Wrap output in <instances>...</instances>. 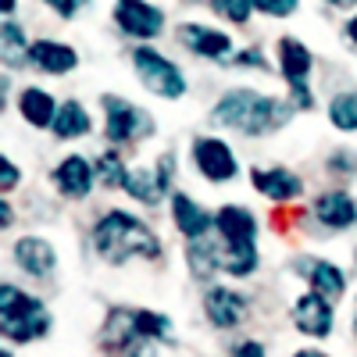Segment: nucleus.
I'll use <instances>...</instances> for the list:
<instances>
[{"instance_id": "1", "label": "nucleus", "mask_w": 357, "mask_h": 357, "mask_svg": "<svg viewBox=\"0 0 357 357\" xmlns=\"http://www.w3.org/2000/svg\"><path fill=\"white\" fill-rule=\"evenodd\" d=\"M293 111L296 107L279 97L257 93L250 86H236V89H225L222 100L211 107V122L218 129H232L240 136L257 139V136H272V132L286 129Z\"/></svg>"}, {"instance_id": "2", "label": "nucleus", "mask_w": 357, "mask_h": 357, "mask_svg": "<svg viewBox=\"0 0 357 357\" xmlns=\"http://www.w3.org/2000/svg\"><path fill=\"white\" fill-rule=\"evenodd\" d=\"M89 243H93V254L100 261H107L111 268H122L129 261H158L161 257L158 232L143 218H136L129 211H118V207L93 222Z\"/></svg>"}, {"instance_id": "3", "label": "nucleus", "mask_w": 357, "mask_h": 357, "mask_svg": "<svg viewBox=\"0 0 357 357\" xmlns=\"http://www.w3.org/2000/svg\"><path fill=\"white\" fill-rule=\"evenodd\" d=\"M50 325H54V314L40 296L25 293L15 282L0 286V333H4V340L36 343L50 333Z\"/></svg>"}, {"instance_id": "4", "label": "nucleus", "mask_w": 357, "mask_h": 357, "mask_svg": "<svg viewBox=\"0 0 357 357\" xmlns=\"http://www.w3.org/2000/svg\"><path fill=\"white\" fill-rule=\"evenodd\" d=\"M132 72H136V79H139V86L146 89V93H154L161 100H183L186 89H190L183 68H178L172 57H165L161 50L146 47V43L132 50Z\"/></svg>"}, {"instance_id": "5", "label": "nucleus", "mask_w": 357, "mask_h": 357, "mask_svg": "<svg viewBox=\"0 0 357 357\" xmlns=\"http://www.w3.org/2000/svg\"><path fill=\"white\" fill-rule=\"evenodd\" d=\"M279 72L289 86V100L296 111H311L314 107V93H311V72H314V54L307 50V43H301L296 36H282L279 40Z\"/></svg>"}, {"instance_id": "6", "label": "nucleus", "mask_w": 357, "mask_h": 357, "mask_svg": "<svg viewBox=\"0 0 357 357\" xmlns=\"http://www.w3.org/2000/svg\"><path fill=\"white\" fill-rule=\"evenodd\" d=\"M100 104H104V136L111 146H132L154 132V118L143 107L114 97V93L100 97Z\"/></svg>"}, {"instance_id": "7", "label": "nucleus", "mask_w": 357, "mask_h": 357, "mask_svg": "<svg viewBox=\"0 0 357 357\" xmlns=\"http://www.w3.org/2000/svg\"><path fill=\"white\" fill-rule=\"evenodd\" d=\"M190 158H193L197 172L207 178V183H215V186L232 183V178L240 175V161H236L232 146L225 139H218V136H197L193 146H190Z\"/></svg>"}, {"instance_id": "8", "label": "nucleus", "mask_w": 357, "mask_h": 357, "mask_svg": "<svg viewBox=\"0 0 357 357\" xmlns=\"http://www.w3.org/2000/svg\"><path fill=\"white\" fill-rule=\"evenodd\" d=\"M289 318H293V329L307 336V340H329L333 329H336V307L333 301H325V296H318L314 289L301 293L289 307Z\"/></svg>"}, {"instance_id": "9", "label": "nucleus", "mask_w": 357, "mask_h": 357, "mask_svg": "<svg viewBox=\"0 0 357 357\" xmlns=\"http://www.w3.org/2000/svg\"><path fill=\"white\" fill-rule=\"evenodd\" d=\"M111 18L118 25V33H126L132 40H158L165 33V11L146 4V0H114Z\"/></svg>"}, {"instance_id": "10", "label": "nucleus", "mask_w": 357, "mask_h": 357, "mask_svg": "<svg viewBox=\"0 0 357 357\" xmlns=\"http://www.w3.org/2000/svg\"><path fill=\"white\" fill-rule=\"evenodd\" d=\"M175 36H178V43H183L190 54H197V57H204V61H225L229 65V57L236 54L232 47V36L229 33H222V29H215V25H200V22H183L175 29Z\"/></svg>"}, {"instance_id": "11", "label": "nucleus", "mask_w": 357, "mask_h": 357, "mask_svg": "<svg viewBox=\"0 0 357 357\" xmlns=\"http://www.w3.org/2000/svg\"><path fill=\"white\" fill-rule=\"evenodd\" d=\"M204 318L215 325V329L229 333L247 318V296L232 286H207L204 289Z\"/></svg>"}, {"instance_id": "12", "label": "nucleus", "mask_w": 357, "mask_h": 357, "mask_svg": "<svg viewBox=\"0 0 357 357\" xmlns=\"http://www.w3.org/2000/svg\"><path fill=\"white\" fill-rule=\"evenodd\" d=\"M11 261L29 279H50L57 272V250L43 236H22L11 247Z\"/></svg>"}, {"instance_id": "13", "label": "nucleus", "mask_w": 357, "mask_h": 357, "mask_svg": "<svg viewBox=\"0 0 357 357\" xmlns=\"http://www.w3.org/2000/svg\"><path fill=\"white\" fill-rule=\"evenodd\" d=\"M54 186H57V193H61L65 200H86L89 193H93V186H97L93 161L82 158V154L61 158L57 168H54Z\"/></svg>"}, {"instance_id": "14", "label": "nucleus", "mask_w": 357, "mask_h": 357, "mask_svg": "<svg viewBox=\"0 0 357 357\" xmlns=\"http://www.w3.org/2000/svg\"><path fill=\"white\" fill-rule=\"evenodd\" d=\"M250 186L272 204H293L304 197V178L275 165V168H250Z\"/></svg>"}, {"instance_id": "15", "label": "nucleus", "mask_w": 357, "mask_h": 357, "mask_svg": "<svg viewBox=\"0 0 357 357\" xmlns=\"http://www.w3.org/2000/svg\"><path fill=\"white\" fill-rule=\"evenodd\" d=\"M172 225L178 229V236L186 243H193V240H204V236L215 232V211H204L190 193L175 190L172 193Z\"/></svg>"}, {"instance_id": "16", "label": "nucleus", "mask_w": 357, "mask_h": 357, "mask_svg": "<svg viewBox=\"0 0 357 357\" xmlns=\"http://www.w3.org/2000/svg\"><path fill=\"white\" fill-rule=\"evenodd\" d=\"M311 215L321 229H333V232H347L357 225V200L347 190H325L314 197L311 204Z\"/></svg>"}, {"instance_id": "17", "label": "nucleus", "mask_w": 357, "mask_h": 357, "mask_svg": "<svg viewBox=\"0 0 357 357\" xmlns=\"http://www.w3.org/2000/svg\"><path fill=\"white\" fill-rule=\"evenodd\" d=\"M296 275H304L307 286L325 296V301H343L347 293V272L336 264V261H325V257H301L296 261Z\"/></svg>"}, {"instance_id": "18", "label": "nucleus", "mask_w": 357, "mask_h": 357, "mask_svg": "<svg viewBox=\"0 0 357 357\" xmlns=\"http://www.w3.org/2000/svg\"><path fill=\"white\" fill-rule=\"evenodd\" d=\"M25 57H29V65L43 75H68V72L79 68V50L61 43V40H36Z\"/></svg>"}, {"instance_id": "19", "label": "nucleus", "mask_w": 357, "mask_h": 357, "mask_svg": "<svg viewBox=\"0 0 357 357\" xmlns=\"http://www.w3.org/2000/svg\"><path fill=\"white\" fill-rule=\"evenodd\" d=\"M215 232L229 243L240 240H257V215L243 204H222L215 211Z\"/></svg>"}, {"instance_id": "20", "label": "nucleus", "mask_w": 357, "mask_h": 357, "mask_svg": "<svg viewBox=\"0 0 357 357\" xmlns=\"http://www.w3.org/2000/svg\"><path fill=\"white\" fill-rule=\"evenodd\" d=\"M222 240V236H218ZM218 261H222V275H232V279H250L257 272V243L254 240H240V243H229L222 240L218 243Z\"/></svg>"}, {"instance_id": "21", "label": "nucleus", "mask_w": 357, "mask_h": 357, "mask_svg": "<svg viewBox=\"0 0 357 357\" xmlns=\"http://www.w3.org/2000/svg\"><path fill=\"white\" fill-rule=\"evenodd\" d=\"M57 107H61V104H57L43 86H25L18 93V114L33 129H50L54 118H57Z\"/></svg>"}, {"instance_id": "22", "label": "nucleus", "mask_w": 357, "mask_h": 357, "mask_svg": "<svg viewBox=\"0 0 357 357\" xmlns=\"http://www.w3.org/2000/svg\"><path fill=\"white\" fill-rule=\"evenodd\" d=\"M218 232L215 236H204V240L186 243V264L197 282H211L215 275H222V261H218Z\"/></svg>"}, {"instance_id": "23", "label": "nucleus", "mask_w": 357, "mask_h": 357, "mask_svg": "<svg viewBox=\"0 0 357 357\" xmlns=\"http://www.w3.org/2000/svg\"><path fill=\"white\" fill-rule=\"evenodd\" d=\"M50 132L57 139H82V136L93 132V118H89V111L82 107V100H65L61 107H57V118H54Z\"/></svg>"}, {"instance_id": "24", "label": "nucleus", "mask_w": 357, "mask_h": 357, "mask_svg": "<svg viewBox=\"0 0 357 357\" xmlns=\"http://www.w3.org/2000/svg\"><path fill=\"white\" fill-rule=\"evenodd\" d=\"M122 193H129V197H132L136 204H143V207H154V204H161V197H165L161 186H158L154 168H129Z\"/></svg>"}, {"instance_id": "25", "label": "nucleus", "mask_w": 357, "mask_h": 357, "mask_svg": "<svg viewBox=\"0 0 357 357\" xmlns=\"http://www.w3.org/2000/svg\"><path fill=\"white\" fill-rule=\"evenodd\" d=\"M136 325L143 340L151 343H161V347H175V321L161 311H151V307H136Z\"/></svg>"}, {"instance_id": "26", "label": "nucleus", "mask_w": 357, "mask_h": 357, "mask_svg": "<svg viewBox=\"0 0 357 357\" xmlns=\"http://www.w3.org/2000/svg\"><path fill=\"white\" fill-rule=\"evenodd\" d=\"M329 122L340 132H357V93L343 89V93L329 97Z\"/></svg>"}, {"instance_id": "27", "label": "nucleus", "mask_w": 357, "mask_h": 357, "mask_svg": "<svg viewBox=\"0 0 357 357\" xmlns=\"http://www.w3.org/2000/svg\"><path fill=\"white\" fill-rule=\"evenodd\" d=\"M93 168H97V183H100L104 190H122V186H126L129 168H126V161H122V154H118V151H104V154L93 161Z\"/></svg>"}, {"instance_id": "28", "label": "nucleus", "mask_w": 357, "mask_h": 357, "mask_svg": "<svg viewBox=\"0 0 357 357\" xmlns=\"http://www.w3.org/2000/svg\"><path fill=\"white\" fill-rule=\"evenodd\" d=\"M207 4H211L215 15H222L232 25H247L254 15V0H207Z\"/></svg>"}, {"instance_id": "29", "label": "nucleus", "mask_w": 357, "mask_h": 357, "mask_svg": "<svg viewBox=\"0 0 357 357\" xmlns=\"http://www.w3.org/2000/svg\"><path fill=\"white\" fill-rule=\"evenodd\" d=\"M296 8H301V0H254V11L268 18H289L296 15Z\"/></svg>"}, {"instance_id": "30", "label": "nucleus", "mask_w": 357, "mask_h": 357, "mask_svg": "<svg viewBox=\"0 0 357 357\" xmlns=\"http://www.w3.org/2000/svg\"><path fill=\"white\" fill-rule=\"evenodd\" d=\"M0 33H4V54H11V50H25L29 54V47H33V43H29L25 40V29L15 22V18H4V29H0Z\"/></svg>"}, {"instance_id": "31", "label": "nucleus", "mask_w": 357, "mask_h": 357, "mask_svg": "<svg viewBox=\"0 0 357 357\" xmlns=\"http://www.w3.org/2000/svg\"><path fill=\"white\" fill-rule=\"evenodd\" d=\"M229 65H236V68H257V72H268V57H264V50H261V47H247V50H236V54L229 57Z\"/></svg>"}, {"instance_id": "32", "label": "nucleus", "mask_w": 357, "mask_h": 357, "mask_svg": "<svg viewBox=\"0 0 357 357\" xmlns=\"http://www.w3.org/2000/svg\"><path fill=\"white\" fill-rule=\"evenodd\" d=\"M18 186H22V168H18L8 154H0V190L11 193V190H18Z\"/></svg>"}, {"instance_id": "33", "label": "nucleus", "mask_w": 357, "mask_h": 357, "mask_svg": "<svg viewBox=\"0 0 357 357\" xmlns=\"http://www.w3.org/2000/svg\"><path fill=\"white\" fill-rule=\"evenodd\" d=\"M325 168H329L333 175H354L357 172V154L354 151H336L329 161H325Z\"/></svg>"}, {"instance_id": "34", "label": "nucleus", "mask_w": 357, "mask_h": 357, "mask_svg": "<svg viewBox=\"0 0 357 357\" xmlns=\"http://www.w3.org/2000/svg\"><path fill=\"white\" fill-rule=\"evenodd\" d=\"M154 175H158V186H161V193H168V190H172V178H175V158H172V154L158 158Z\"/></svg>"}, {"instance_id": "35", "label": "nucleus", "mask_w": 357, "mask_h": 357, "mask_svg": "<svg viewBox=\"0 0 357 357\" xmlns=\"http://www.w3.org/2000/svg\"><path fill=\"white\" fill-rule=\"evenodd\" d=\"M43 4H47L50 11H57L61 18H75V15H79V8L86 4V0H43Z\"/></svg>"}, {"instance_id": "36", "label": "nucleus", "mask_w": 357, "mask_h": 357, "mask_svg": "<svg viewBox=\"0 0 357 357\" xmlns=\"http://www.w3.org/2000/svg\"><path fill=\"white\" fill-rule=\"evenodd\" d=\"M232 357H268V350H264V343H257V340H243V343L232 347Z\"/></svg>"}, {"instance_id": "37", "label": "nucleus", "mask_w": 357, "mask_h": 357, "mask_svg": "<svg viewBox=\"0 0 357 357\" xmlns=\"http://www.w3.org/2000/svg\"><path fill=\"white\" fill-rule=\"evenodd\" d=\"M11 222H15V207H11V200H0V225L11 229Z\"/></svg>"}, {"instance_id": "38", "label": "nucleus", "mask_w": 357, "mask_h": 357, "mask_svg": "<svg viewBox=\"0 0 357 357\" xmlns=\"http://www.w3.org/2000/svg\"><path fill=\"white\" fill-rule=\"evenodd\" d=\"M343 36H347V43H350V47H357V15L343 25Z\"/></svg>"}, {"instance_id": "39", "label": "nucleus", "mask_w": 357, "mask_h": 357, "mask_svg": "<svg viewBox=\"0 0 357 357\" xmlns=\"http://www.w3.org/2000/svg\"><path fill=\"white\" fill-rule=\"evenodd\" d=\"M0 11H4V18H15V11H18V0H0Z\"/></svg>"}, {"instance_id": "40", "label": "nucleus", "mask_w": 357, "mask_h": 357, "mask_svg": "<svg viewBox=\"0 0 357 357\" xmlns=\"http://www.w3.org/2000/svg\"><path fill=\"white\" fill-rule=\"evenodd\" d=\"M293 357H333V354H325V350H314V347H307V350H296Z\"/></svg>"}, {"instance_id": "41", "label": "nucleus", "mask_w": 357, "mask_h": 357, "mask_svg": "<svg viewBox=\"0 0 357 357\" xmlns=\"http://www.w3.org/2000/svg\"><path fill=\"white\" fill-rule=\"evenodd\" d=\"M325 4H333L340 11H350V8H357V0H325Z\"/></svg>"}, {"instance_id": "42", "label": "nucleus", "mask_w": 357, "mask_h": 357, "mask_svg": "<svg viewBox=\"0 0 357 357\" xmlns=\"http://www.w3.org/2000/svg\"><path fill=\"white\" fill-rule=\"evenodd\" d=\"M0 357H15V354H11V350H0Z\"/></svg>"}, {"instance_id": "43", "label": "nucleus", "mask_w": 357, "mask_h": 357, "mask_svg": "<svg viewBox=\"0 0 357 357\" xmlns=\"http://www.w3.org/2000/svg\"><path fill=\"white\" fill-rule=\"evenodd\" d=\"M354 340H357V314H354Z\"/></svg>"}]
</instances>
